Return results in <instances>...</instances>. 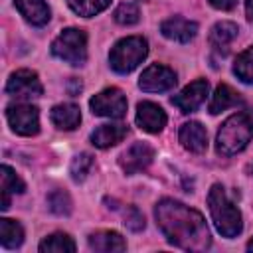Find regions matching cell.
<instances>
[{"label":"cell","mask_w":253,"mask_h":253,"mask_svg":"<svg viewBox=\"0 0 253 253\" xmlns=\"http://www.w3.org/2000/svg\"><path fill=\"white\" fill-rule=\"evenodd\" d=\"M160 32L164 38L172 40V42H178V43H188L190 40L196 38L198 34V24L188 20V18H182V16H172L168 20L162 22L160 26Z\"/></svg>","instance_id":"obj_13"},{"label":"cell","mask_w":253,"mask_h":253,"mask_svg":"<svg viewBox=\"0 0 253 253\" xmlns=\"http://www.w3.org/2000/svg\"><path fill=\"white\" fill-rule=\"evenodd\" d=\"M51 117V123L61 128V130H73L79 126L81 123V111L77 105L73 103H61V105H55L49 113Z\"/></svg>","instance_id":"obj_17"},{"label":"cell","mask_w":253,"mask_h":253,"mask_svg":"<svg viewBox=\"0 0 253 253\" xmlns=\"http://www.w3.org/2000/svg\"><path fill=\"white\" fill-rule=\"evenodd\" d=\"M67 4L75 14L83 16V18H91V16L103 12L111 4V0H67Z\"/></svg>","instance_id":"obj_25"},{"label":"cell","mask_w":253,"mask_h":253,"mask_svg":"<svg viewBox=\"0 0 253 253\" xmlns=\"http://www.w3.org/2000/svg\"><path fill=\"white\" fill-rule=\"evenodd\" d=\"M166 113L160 105L152 103V101H142L136 107V125L150 134L160 132L166 126Z\"/></svg>","instance_id":"obj_12"},{"label":"cell","mask_w":253,"mask_h":253,"mask_svg":"<svg viewBox=\"0 0 253 253\" xmlns=\"http://www.w3.org/2000/svg\"><path fill=\"white\" fill-rule=\"evenodd\" d=\"M245 14H247V18L253 22V0H247V2H245Z\"/></svg>","instance_id":"obj_31"},{"label":"cell","mask_w":253,"mask_h":253,"mask_svg":"<svg viewBox=\"0 0 253 253\" xmlns=\"http://www.w3.org/2000/svg\"><path fill=\"white\" fill-rule=\"evenodd\" d=\"M208 91H210V83L206 79H196L190 85H186L178 95L172 97V105H176L184 115L194 113L206 101Z\"/></svg>","instance_id":"obj_11"},{"label":"cell","mask_w":253,"mask_h":253,"mask_svg":"<svg viewBox=\"0 0 253 253\" xmlns=\"http://www.w3.org/2000/svg\"><path fill=\"white\" fill-rule=\"evenodd\" d=\"M113 16H115V20H117L119 24H123V26H132V24L138 22L140 12H138L136 4H132V2H123V4L117 6V10H115Z\"/></svg>","instance_id":"obj_28"},{"label":"cell","mask_w":253,"mask_h":253,"mask_svg":"<svg viewBox=\"0 0 253 253\" xmlns=\"http://www.w3.org/2000/svg\"><path fill=\"white\" fill-rule=\"evenodd\" d=\"M91 166H93V156H91L89 152H81V154H77V156L71 160V166H69L71 178H73L75 182L85 180V176L89 174Z\"/></svg>","instance_id":"obj_26"},{"label":"cell","mask_w":253,"mask_h":253,"mask_svg":"<svg viewBox=\"0 0 253 253\" xmlns=\"http://www.w3.org/2000/svg\"><path fill=\"white\" fill-rule=\"evenodd\" d=\"M6 93L14 95L18 99H34V97H40L43 93V87H42V81H40L36 71L18 69L8 77Z\"/></svg>","instance_id":"obj_8"},{"label":"cell","mask_w":253,"mask_h":253,"mask_svg":"<svg viewBox=\"0 0 253 253\" xmlns=\"http://www.w3.org/2000/svg\"><path fill=\"white\" fill-rule=\"evenodd\" d=\"M152 160H154V148L146 142H134L119 156V166L126 174H136L148 168Z\"/></svg>","instance_id":"obj_10"},{"label":"cell","mask_w":253,"mask_h":253,"mask_svg":"<svg viewBox=\"0 0 253 253\" xmlns=\"http://www.w3.org/2000/svg\"><path fill=\"white\" fill-rule=\"evenodd\" d=\"M18 12L32 26H45L49 22V6L45 0H14Z\"/></svg>","instance_id":"obj_16"},{"label":"cell","mask_w":253,"mask_h":253,"mask_svg":"<svg viewBox=\"0 0 253 253\" xmlns=\"http://www.w3.org/2000/svg\"><path fill=\"white\" fill-rule=\"evenodd\" d=\"M24 241V229L18 221L14 219H0V243L6 247V249H16L20 247Z\"/></svg>","instance_id":"obj_22"},{"label":"cell","mask_w":253,"mask_h":253,"mask_svg":"<svg viewBox=\"0 0 253 253\" xmlns=\"http://www.w3.org/2000/svg\"><path fill=\"white\" fill-rule=\"evenodd\" d=\"M247 251H253V239L247 243Z\"/></svg>","instance_id":"obj_32"},{"label":"cell","mask_w":253,"mask_h":253,"mask_svg":"<svg viewBox=\"0 0 253 253\" xmlns=\"http://www.w3.org/2000/svg\"><path fill=\"white\" fill-rule=\"evenodd\" d=\"M6 119L16 134L34 136L40 132V113L38 107L30 103H16L6 109Z\"/></svg>","instance_id":"obj_6"},{"label":"cell","mask_w":253,"mask_h":253,"mask_svg":"<svg viewBox=\"0 0 253 253\" xmlns=\"http://www.w3.org/2000/svg\"><path fill=\"white\" fill-rule=\"evenodd\" d=\"M233 73L243 83H253V45L241 51L233 63Z\"/></svg>","instance_id":"obj_24"},{"label":"cell","mask_w":253,"mask_h":253,"mask_svg":"<svg viewBox=\"0 0 253 253\" xmlns=\"http://www.w3.org/2000/svg\"><path fill=\"white\" fill-rule=\"evenodd\" d=\"M176 73L166 67V65H160V63H152L148 65L140 79H138V87L146 93H162V91H168L176 85Z\"/></svg>","instance_id":"obj_9"},{"label":"cell","mask_w":253,"mask_h":253,"mask_svg":"<svg viewBox=\"0 0 253 253\" xmlns=\"http://www.w3.org/2000/svg\"><path fill=\"white\" fill-rule=\"evenodd\" d=\"M237 32L239 28L233 24V22H217L211 32H210V43L215 51H227L229 49V43L237 38Z\"/></svg>","instance_id":"obj_19"},{"label":"cell","mask_w":253,"mask_h":253,"mask_svg":"<svg viewBox=\"0 0 253 253\" xmlns=\"http://www.w3.org/2000/svg\"><path fill=\"white\" fill-rule=\"evenodd\" d=\"M148 55V42L142 36H128L119 40L109 53V63L117 73L134 71Z\"/></svg>","instance_id":"obj_4"},{"label":"cell","mask_w":253,"mask_h":253,"mask_svg":"<svg viewBox=\"0 0 253 253\" xmlns=\"http://www.w3.org/2000/svg\"><path fill=\"white\" fill-rule=\"evenodd\" d=\"M0 174H2V210L10 208V196L12 194H22L26 190V184L22 182V178L8 166L2 164L0 166Z\"/></svg>","instance_id":"obj_21"},{"label":"cell","mask_w":253,"mask_h":253,"mask_svg":"<svg viewBox=\"0 0 253 253\" xmlns=\"http://www.w3.org/2000/svg\"><path fill=\"white\" fill-rule=\"evenodd\" d=\"M51 53L69 63V65H83L87 61V36L79 28H65L51 43Z\"/></svg>","instance_id":"obj_5"},{"label":"cell","mask_w":253,"mask_h":253,"mask_svg":"<svg viewBox=\"0 0 253 253\" xmlns=\"http://www.w3.org/2000/svg\"><path fill=\"white\" fill-rule=\"evenodd\" d=\"M47 204H49V210L57 215H67L71 211V198L63 190H53L47 196Z\"/></svg>","instance_id":"obj_27"},{"label":"cell","mask_w":253,"mask_h":253,"mask_svg":"<svg viewBox=\"0 0 253 253\" xmlns=\"http://www.w3.org/2000/svg\"><path fill=\"white\" fill-rule=\"evenodd\" d=\"M208 2L217 10H231L237 4V0H208Z\"/></svg>","instance_id":"obj_30"},{"label":"cell","mask_w":253,"mask_h":253,"mask_svg":"<svg viewBox=\"0 0 253 253\" xmlns=\"http://www.w3.org/2000/svg\"><path fill=\"white\" fill-rule=\"evenodd\" d=\"M128 128L125 125H101L91 132V142L97 148H109L119 144L126 136Z\"/></svg>","instance_id":"obj_18"},{"label":"cell","mask_w":253,"mask_h":253,"mask_svg":"<svg viewBox=\"0 0 253 253\" xmlns=\"http://www.w3.org/2000/svg\"><path fill=\"white\" fill-rule=\"evenodd\" d=\"M253 138V113L239 111L225 119L215 136V148L223 156H233L241 152Z\"/></svg>","instance_id":"obj_2"},{"label":"cell","mask_w":253,"mask_h":253,"mask_svg":"<svg viewBox=\"0 0 253 253\" xmlns=\"http://www.w3.org/2000/svg\"><path fill=\"white\" fill-rule=\"evenodd\" d=\"M154 215L160 231L172 245L186 251H206L211 245L210 229L198 210L164 198L156 204Z\"/></svg>","instance_id":"obj_1"},{"label":"cell","mask_w":253,"mask_h":253,"mask_svg":"<svg viewBox=\"0 0 253 253\" xmlns=\"http://www.w3.org/2000/svg\"><path fill=\"white\" fill-rule=\"evenodd\" d=\"M208 206H210V213L215 223V229L223 237H237L241 233V229H243L241 211L227 198L223 186H219V184L211 186V190L208 194Z\"/></svg>","instance_id":"obj_3"},{"label":"cell","mask_w":253,"mask_h":253,"mask_svg":"<svg viewBox=\"0 0 253 253\" xmlns=\"http://www.w3.org/2000/svg\"><path fill=\"white\" fill-rule=\"evenodd\" d=\"M241 103V97L235 89H231L229 85L221 83L215 87L213 95H211V101H210V113L211 115H217L225 109H231V107H237Z\"/></svg>","instance_id":"obj_20"},{"label":"cell","mask_w":253,"mask_h":253,"mask_svg":"<svg viewBox=\"0 0 253 253\" xmlns=\"http://www.w3.org/2000/svg\"><path fill=\"white\" fill-rule=\"evenodd\" d=\"M89 247L99 253H121L126 249V243L117 231H95L87 239Z\"/></svg>","instance_id":"obj_15"},{"label":"cell","mask_w":253,"mask_h":253,"mask_svg":"<svg viewBox=\"0 0 253 253\" xmlns=\"http://www.w3.org/2000/svg\"><path fill=\"white\" fill-rule=\"evenodd\" d=\"M89 107L93 115L109 117V119H123L126 115V97L123 95L121 89L107 87L89 101Z\"/></svg>","instance_id":"obj_7"},{"label":"cell","mask_w":253,"mask_h":253,"mask_svg":"<svg viewBox=\"0 0 253 253\" xmlns=\"http://www.w3.org/2000/svg\"><path fill=\"white\" fill-rule=\"evenodd\" d=\"M38 249L42 253H73L75 241L67 233H51L40 243Z\"/></svg>","instance_id":"obj_23"},{"label":"cell","mask_w":253,"mask_h":253,"mask_svg":"<svg viewBox=\"0 0 253 253\" xmlns=\"http://www.w3.org/2000/svg\"><path fill=\"white\" fill-rule=\"evenodd\" d=\"M178 136H180L182 146L186 150H190V152L200 154V152H204L208 148V132H206V128L198 121L184 123L180 126V134Z\"/></svg>","instance_id":"obj_14"},{"label":"cell","mask_w":253,"mask_h":253,"mask_svg":"<svg viewBox=\"0 0 253 253\" xmlns=\"http://www.w3.org/2000/svg\"><path fill=\"white\" fill-rule=\"evenodd\" d=\"M125 225L128 229H132V231L144 229V217H142V213L134 206H128L126 208V211H125Z\"/></svg>","instance_id":"obj_29"}]
</instances>
